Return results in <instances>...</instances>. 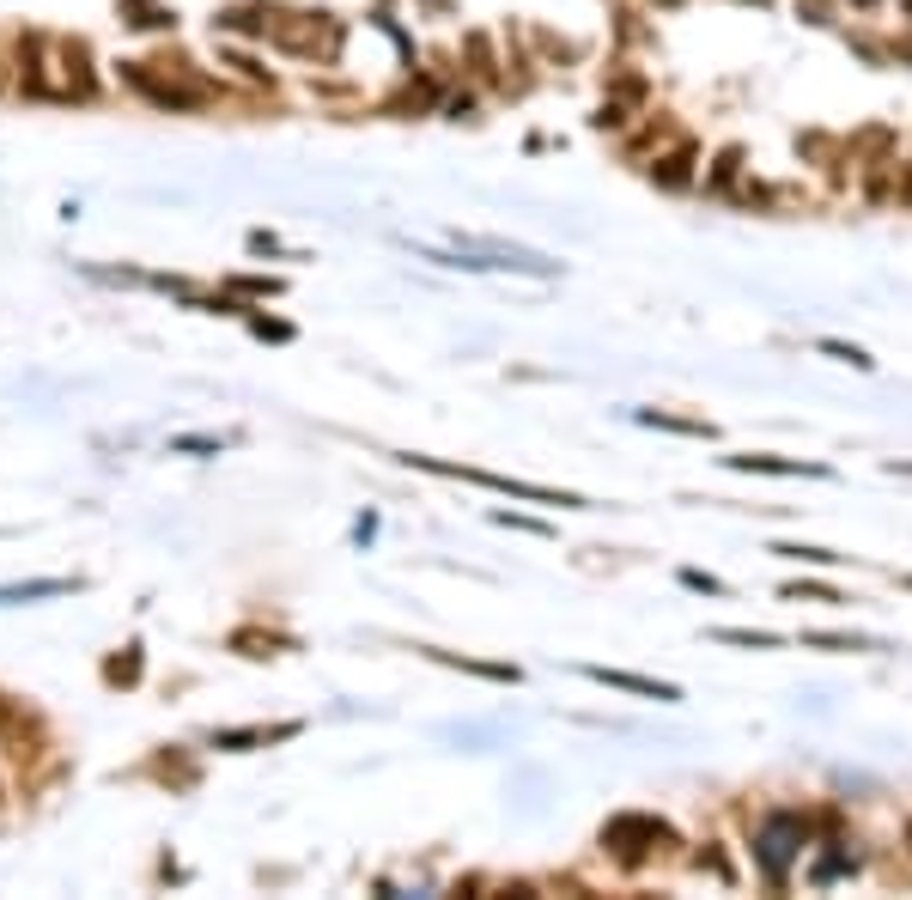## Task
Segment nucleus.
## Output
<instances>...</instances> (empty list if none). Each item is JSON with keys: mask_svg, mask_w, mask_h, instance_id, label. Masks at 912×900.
Wrapping results in <instances>:
<instances>
[{"mask_svg": "<svg viewBox=\"0 0 912 900\" xmlns=\"http://www.w3.org/2000/svg\"><path fill=\"white\" fill-rule=\"evenodd\" d=\"M797 840H803V821H791V815H779L767 834H760V864H767V876L779 882L785 876V864H791V852H797Z\"/></svg>", "mask_w": 912, "mask_h": 900, "instance_id": "obj_1", "label": "nucleus"}, {"mask_svg": "<svg viewBox=\"0 0 912 900\" xmlns=\"http://www.w3.org/2000/svg\"><path fill=\"white\" fill-rule=\"evenodd\" d=\"M590 682H608V688H627V694H645V700H675L669 682H651V675H633V669H584Z\"/></svg>", "mask_w": 912, "mask_h": 900, "instance_id": "obj_2", "label": "nucleus"}, {"mask_svg": "<svg viewBox=\"0 0 912 900\" xmlns=\"http://www.w3.org/2000/svg\"><path fill=\"white\" fill-rule=\"evenodd\" d=\"M73 578H31V584H0V603H43V596H67Z\"/></svg>", "mask_w": 912, "mask_h": 900, "instance_id": "obj_3", "label": "nucleus"}, {"mask_svg": "<svg viewBox=\"0 0 912 900\" xmlns=\"http://www.w3.org/2000/svg\"><path fill=\"white\" fill-rule=\"evenodd\" d=\"M736 469H760V475H821L815 463H785V457H730Z\"/></svg>", "mask_w": 912, "mask_h": 900, "instance_id": "obj_4", "label": "nucleus"}, {"mask_svg": "<svg viewBox=\"0 0 912 900\" xmlns=\"http://www.w3.org/2000/svg\"><path fill=\"white\" fill-rule=\"evenodd\" d=\"M298 724H280V730H225V736H213L219 748H244V742H274V736H292Z\"/></svg>", "mask_w": 912, "mask_h": 900, "instance_id": "obj_5", "label": "nucleus"}, {"mask_svg": "<svg viewBox=\"0 0 912 900\" xmlns=\"http://www.w3.org/2000/svg\"><path fill=\"white\" fill-rule=\"evenodd\" d=\"M718 639H724V645H754V651H767V645H779L773 633H736V627H724Z\"/></svg>", "mask_w": 912, "mask_h": 900, "instance_id": "obj_6", "label": "nucleus"}, {"mask_svg": "<svg viewBox=\"0 0 912 900\" xmlns=\"http://www.w3.org/2000/svg\"><path fill=\"white\" fill-rule=\"evenodd\" d=\"M821 347H827V353H833V359H852V365H870V359H864V353H858V347H846V341H821Z\"/></svg>", "mask_w": 912, "mask_h": 900, "instance_id": "obj_7", "label": "nucleus"}, {"mask_svg": "<svg viewBox=\"0 0 912 900\" xmlns=\"http://www.w3.org/2000/svg\"><path fill=\"white\" fill-rule=\"evenodd\" d=\"M906 840H912V828H906Z\"/></svg>", "mask_w": 912, "mask_h": 900, "instance_id": "obj_8", "label": "nucleus"}]
</instances>
